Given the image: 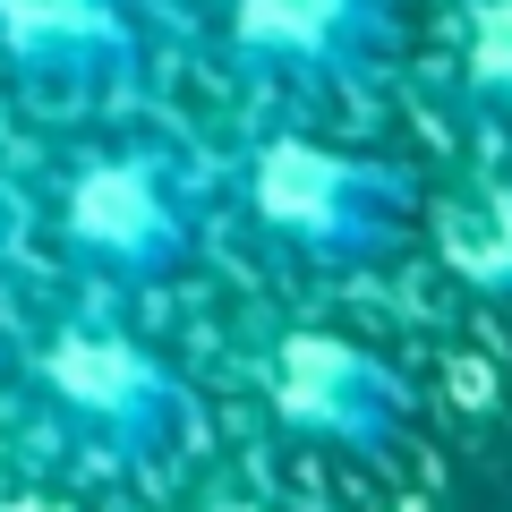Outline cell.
<instances>
[{
    "instance_id": "cell-7",
    "label": "cell",
    "mask_w": 512,
    "mask_h": 512,
    "mask_svg": "<svg viewBox=\"0 0 512 512\" xmlns=\"http://www.w3.org/2000/svg\"><path fill=\"white\" fill-rule=\"evenodd\" d=\"M436 256L444 274L487 308H512V188L504 180H470L461 197L436 205Z\"/></svg>"
},
{
    "instance_id": "cell-2",
    "label": "cell",
    "mask_w": 512,
    "mask_h": 512,
    "mask_svg": "<svg viewBox=\"0 0 512 512\" xmlns=\"http://www.w3.org/2000/svg\"><path fill=\"white\" fill-rule=\"evenodd\" d=\"M26 384L86 453L120 461V470L163 461L188 427L180 367L163 350H146L128 325H111V316H60L26 359Z\"/></svg>"
},
{
    "instance_id": "cell-5",
    "label": "cell",
    "mask_w": 512,
    "mask_h": 512,
    "mask_svg": "<svg viewBox=\"0 0 512 512\" xmlns=\"http://www.w3.org/2000/svg\"><path fill=\"white\" fill-rule=\"evenodd\" d=\"M222 52L256 86L359 94L402 52L393 0H222Z\"/></svg>"
},
{
    "instance_id": "cell-4",
    "label": "cell",
    "mask_w": 512,
    "mask_h": 512,
    "mask_svg": "<svg viewBox=\"0 0 512 512\" xmlns=\"http://www.w3.org/2000/svg\"><path fill=\"white\" fill-rule=\"evenodd\" d=\"M256 393L299 444H325L350 461L393 453L419 419V393H410L402 367L333 325H282L256 350Z\"/></svg>"
},
{
    "instance_id": "cell-6",
    "label": "cell",
    "mask_w": 512,
    "mask_h": 512,
    "mask_svg": "<svg viewBox=\"0 0 512 512\" xmlns=\"http://www.w3.org/2000/svg\"><path fill=\"white\" fill-rule=\"evenodd\" d=\"M0 69L60 103L128 86L146 69V0H0Z\"/></svg>"
},
{
    "instance_id": "cell-3",
    "label": "cell",
    "mask_w": 512,
    "mask_h": 512,
    "mask_svg": "<svg viewBox=\"0 0 512 512\" xmlns=\"http://www.w3.org/2000/svg\"><path fill=\"white\" fill-rule=\"evenodd\" d=\"M52 222H60V248L120 291L171 282L197 256V188L163 146H137V137L77 154L60 171Z\"/></svg>"
},
{
    "instance_id": "cell-9",
    "label": "cell",
    "mask_w": 512,
    "mask_h": 512,
    "mask_svg": "<svg viewBox=\"0 0 512 512\" xmlns=\"http://www.w3.org/2000/svg\"><path fill=\"white\" fill-rule=\"evenodd\" d=\"M222 512H265V504H222Z\"/></svg>"
},
{
    "instance_id": "cell-8",
    "label": "cell",
    "mask_w": 512,
    "mask_h": 512,
    "mask_svg": "<svg viewBox=\"0 0 512 512\" xmlns=\"http://www.w3.org/2000/svg\"><path fill=\"white\" fill-rule=\"evenodd\" d=\"M461 94L512 120V0H470V18H461Z\"/></svg>"
},
{
    "instance_id": "cell-1",
    "label": "cell",
    "mask_w": 512,
    "mask_h": 512,
    "mask_svg": "<svg viewBox=\"0 0 512 512\" xmlns=\"http://www.w3.org/2000/svg\"><path fill=\"white\" fill-rule=\"evenodd\" d=\"M239 214L299 265L359 274V265L402 248L419 188H410L402 163H376V154L308 137V128H274L239 163Z\"/></svg>"
}]
</instances>
